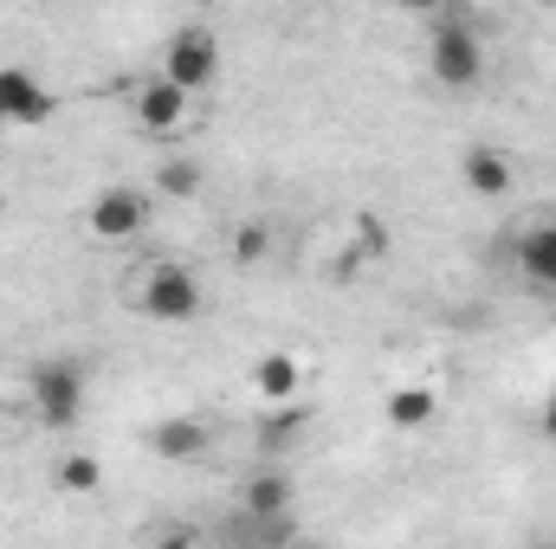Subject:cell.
<instances>
[{
    "mask_svg": "<svg viewBox=\"0 0 556 549\" xmlns=\"http://www.w3.org/2000/svg\"><path fill=\"white\" fill-rule=\"evenodd\" d=\"M266 246H273V227H266V220H247V227L233 233V259H240V266H260Z\"/></svg>",
    "mask_w": 556,
    "mask_h": 549,
    "instance_id": "2e32d148",
    "label": "cell"
},
{
    "mask_svg": "<svg viewBox=\"0 0 556 549\" xmlns=\"http://www.w3.org/2000/svg\"><path fill=\"white\" fill-rule=\"evenodd\" d=\"M188 98H194V91H181L168 72H155V78H137L130 117H137V130H149V137H175V130L188 124Z\"/></svg>",
    "mask_w": 556,
    "mask_h": 549,
    "instance_id": "8992f818",
    "label": "cell"
},
{
    "mask_svg": "<svg viewBox=\"0 0 556 549\" xmlns=\"http://www.w3.org/2000/svg\"><path fill=\"white\" fill-rule=\"evenodd\" d=\"M518 272L531 278V284H544V291H556V220L551 227H531L518 240Z\"/></svg>",
    "mask_w": 556,
    "mask_h": 549,
    "instance_id": "30bf717a",
    "label": "cell"
},
{
    "mask_svg": "<svg viewBox=\"0 0 556 549\" xmlns=\"http://www.w3.org/2000/svg\"><path fill=\"white\" fill-rule=\"evenodd\" d=\"M544 433H551V446H556V395L544 401Z\"/></svg>",
    "mask_w": 556,
    "mask_h": 549,
    "instance_id": "ac0fdd59",
    "label": "cell"
},
{
    "mask_svg": "<svg viewBox=\"0 0 556 549\" xmlns=\"http://www.w3.org/2000/svg\"><path fill=\"white\" fill-rule=\"evenodd\" d=\"M155 188L175 194V201H194V194H201V162H188V155L162 162V168H155Z\"/></svg>",
    "mask_w": 556,
    "mask_h": 549,
    "instance_id": "9a60e30c",
    "label": "cell"
},
{
    "mask_svg": "<svg viewBox=\"0 0 556 549\" xmlns=\"http://www.w3.org/2000/svg\"><path fill=\"white\" fill-rule=\"evenodd\" d=\"M433 413H440V395H433L427 382H408V388H395V395H389V426H402V433L433 426Z\"/></svg>",
    "mask_w": 556,
    "mask_h": 549,
    "instance_id": "7c38bea8",
    "label": "cell"
},
{
    "mask_svg": "<svg viewBox=\"0 0 556 549\" xmlns=\"http://www.w3.org/2000/svg\"><path fill=\"white\" fill-rule=\"evenodd\" d=\"M427 72H433V85H446V91H472L479 78H485V39H479V26L466 20V13H433L427 20Z\"/></svg>",
    "mask_w": 556,
    "mask_h": 549,
    "instance_id": "6da1fadb",
    "label": "cell"
},
{
    "mask_svg": "<svg viewBox=\"0 0 556 549\" xmlns=\"http://www.w3.org/2000/svg\"><path fill=\"white\" fill-rule=\"evenodd\" d=\"M240 505H247V518H285L291 478H285V472H253V478L240 485Z\"/></svg>",
    "mask_w": 556,
    "mask_h": 549,
    "instance_id": "4fadbf2b",
    "label": "cell"
},
{
    "mask_svg": "<svg viewBox=\"0 0 556 549\" xmlns=\"http://www.w3.org/2000/svg\"><path fill=\"white\" fill-rule=\"evenodd\" d=\"M85 227H91L98 246H124V240H137L142 227H149V194H142V188H104V194L91 201Z\"/></svg>",
    "mask_w": 556,
    "mask_h": 549,
    "instance_id": "5b68a950",
    "label": "cell"
},
{
    "mask_svg": "<svg viewBox=\"0 0 556 549\" xmlns=\"http://www.w3.org/2000/svg\"><path fill=\"white\" fill-rule=\"evenodd\" d=\"M142 439H149L155 459H175V465H188V459L207 452V426H201V420H155Z\"/></svg>",
    "mask_w": 556,
    "mask_h": 549,
    "instance_id": "9c48e42d",
    "label": "cell"
},
{
    "mask_svg": "<svg viewBox=\"0 0 556 549\" xmlns=\"http://www.w3.org/2000/svg\"><path fill=\"white\" fill-rule=\"evenodd\" d=\"M137 310L149 317V323H194L201 317V278L188 272V266H149V278H142L137 291Z\"/></svg>",
    "mask_w": 556,
    "mask_h": 549,
    "instance_id": "277c9868",
    "label": "cell"
},
{
    "mask_svg": "<svg viewBox=\"0 0 556 549\" xmlns=\"http://www.w3.org/2000/svg\"><path fill=\"white\" fill-rule=\"evenodd\" d=\"M459 175H466V188H472L479 201H498V194H511V181H518L511 155L492 149V142H472V149L459 155Z\"/></svg>",
    "mask_w": 556,
    "mask_h": 549,
    "instance_id": "ba28073f",
    "label": "cell"
},
{
    "mask_svg": "<svg viewBox=\"0 0 556 549\" xmlns=\"http://www.w3.org/2000/svg\"><path fill=\"white\" fill-rule=\"evenodd\" d=\"M402 7H408V13H427V20H433V13H440L446 0H402Z\"/></svg>",
    "mask_w": 556,
    "mask_h": 549,
    "instance_id": "e0dca14e",
    "label": "cell"
},
{
    "mask_svg": "<svg viewBox=\"0 0 556 549\" xmlns=\"http://www.w3.org/2000/svg\"><path fill=\"white\" fill-rule=\"evenodd\" d=\"M188 7H194V13H207V7H220V0H188Z\"/></svg>",
    "mask_w": 556,
    "mask_h": 549,
    "instance_id": "d6986e66",
    "label": "cell"
},
{
    "mask_svg": "<svg viewBox=\"0 0 556 549\" xmlns=\"http://www.w3.org/2000/svg\"><path fill=\"white\" fill-rule=\"evenodd\" d=\"M162 72H168L181 91H207V85L220 78V39H214V26H207V20L175 26L168 46H162Z\"/></svg>",
    "mask_w": 556,
    "mask_h": 549,
    "instance_id": "3957f363",
    "label": "cell"
},
{
    "mask_svg": "<svg viewBox=\"0 0 556 549\" xmlns=\"http://www.w3.org/2000/svg\"><path fill=\"white\" fill-rule=\"evenodd\" d=\"M59 98L26 72V65H0V124H20V130H39L52 124Z\"/></svg>",
    "mask_w": 556,
    "mask_h": 549,
    "instance_id": "52a82bcc",
    "label": "cell"
},
{
    "mask_svg": "<svg viewBox=\"0 0 556 549\" xmlns=\"http://www.w3.org/2000/svg\"><path fill=\"white\" fill-rule=\"evenodd\" d=\"M253 388H260V401L285 408V401L304 388V369H298V356H260V369H253Z\"/></svg>",
    "mask_w": 556,
    "mask_h": 549,
    "instance_id": "8fae6325",
    "label": "cell"
},
{
    "mask_svg": "<svg viewBox=\"0 0 556 549\" xmlns=\"http://www.w3.org/2000/svg\"><path fill=\"white\" fill-rule=\"evenodd\" d=\"M85 362L78 356H46V362H33V375H26V401L39 413V426H52V433H72L78 426V413H85Z\"/></svg>",
    "mask_w": 556,
    "mask_h": 549,
    "instance_id": "7a4b0ae2",
    "label": "cell"
},
{
    "mask_svg": "<svg viewBox=\"0 0 556 549\" xmlns=\"http://www.w3.org/2000/svg\"><path fill=\"white\" fill-rule=\"evenodd\" d=\"M104 485V465L91 459V452H65L59 459V491H72V498H91Z\"/></svg>",
    "mask_w": 556,
    "mask_h": 549,
    "instance_id": "5bb4252c",
    "label": "cell"
}]
</instances>
